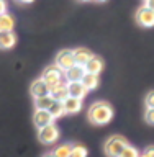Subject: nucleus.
I'll return each mask as SVG.
<instances>
[{
	"label": "nucleus",
	"instance_id": "obj_1",
	"mask_svg": "<svg viewBox=\"0 0 154 157\" xmlns=\"http://www.w3.org/2000/svg\"><path fill=\"white\" fill-rule=\"evenodd\" d=\"M112 118H113V110L108 103H103V101L95 103V105H92L90 110H89V120H90V123H93V124H97V126L107 124Z\"/></svg>",
	"mask_w": 154,
	"mask_h": 157
},
{
	"label": "nucleus",
	"instance_id": "obj_2",
	"mask_svg": "<svg viewBox=\"0 0 154 157\" xmlns=\"http://www.w3.org/2000/svg\"><path fill=\"white\" fill-rule=\"evenodd\" d=\"M126 146H128V141L123 136H112L105 142V154L108 157H120L123 151L126 149Z\"/></svg>",
	"mask_w": 154,
	"mask_h": 157
},
{
	"label": "nucleus",
	"instance_id": "obj_3",
	"mask_svg": "<svg viewBox=\"0 0 154 157\" xmlns=\"http://www.w3.org/2000/svg\"><path fill=\"white\" fill-rule=\"evenodd\" d=\"M41 78L48 83L49 87H53V85H56V83H59V82H64V71L59 69L56 64H53V66L44 69Z\"/></svg>",
	"mask_w": 154,
	"mask_h": 157
},
{
	"label": "nucleus",
	"instance_id": "obj_4",
	"mask_svg": "<svg viewBox=\"0 0 154 157\" xmlns=\"http://www.w3.org/2000/svg\"><path fill=\"white\" fill-rule=\"evenodd\" d=\"M38 137H39V141L43 142V144H54L57 139H59V129H57V126L54 124H49V126H44L39 129L38 132Z\"/></svg>",
	"mask_w": 154,
	"mask_h": 157
},
{
	"label": "nucleus",
	"instance_id": "obj_5",
	"mask_svg": "<svg viewBox=\"0 0 154 157\" xmlns=\"http://www.w3.org/2000/svg\"><path fill=\"white\" fill-rule=\"evenodd\" d=\"M56 66L59 69H62L64 72L69 71V69H72L74 66H76L74 51H71V49H64V51L57 52V56H56Z\"/></svg>",
	"mask_w": 154,
	"mask_h": 157
},
{
	"label": "nucleus",
	"instance_id": "obj_6",
	"mask_svg": "<svg viewBox=\"0 0 154 157\" xmlns=\"http://www.w3.org/2000/svg\"><path fill=\"white\" fill-rule=\"evenodd\" d=\"M136 21H138V25H141L144 28L154 26V12L148 7H141L136 12Z\"/></svg>",
	"mask_w": 154,
	"mask_h": 157
},
{
	"label": "nucleus",
	"instance_id": "obj_7",
	"mask_svg": "<svg viewBox=\"0 0 154 157\" xmlns=\"http://www.w3.org/2000/svg\"><path fill=\"white\" fill-rule=\"evenodd\" d=\"M53 121H54V118L51 116V113H49L48 110H36L34 115H33V123H34V126H36L38 129L53 124Z\"/></svg>",
	"mask_w": 154,
	"mask_h": 157
},
{
	"label": "nucleus",
	"instance_id": "obj_8",
	"mask_svg": "<svg viewBox=\"0 0 154 157\" xmlns=\"http://www.w3.org/2000/svg\"><path fill=\"white\" fill-rule=\"evenodd\" d=\"M49 95L54 98V101H64L66 98L69 97L67 93V82H59L56 85L49 87Z\"/></svg>",
	"mask_w": 154,
	"mask_h": 157
},
{
	"label": "nucleus",
	"instance_id": "obj_9",
	"mask_svg": "<svg viewBox=\"0 0 154 157\" xmlns=\"http://www.w3.org/2000/svg\"><path fill=\"white\" fill-rule=\"evenodd\" d=\"M84 75H85V67L76 64L72 69L64 72V80L66 82H82Z\"/></svg>",
	"mask_w": 154,
	"mask_h": 157
},
{
	"label": "nucleus",
	"instance_id": "obj_10",
	"mask_svg": "<svg viewBox=\"0 0 154 157\" xmlns=\"http://www.w3.org/2000/svg\"><path fill=\"white\" fill-rule=\"evenodd\" d=\"M67 93H69V97L82 100L87 95V88L84 87L82 82H67Z\"/></svg>",
	"mask_w": 154,
	"mask_h": 157
},
{
	"label": "nucleus",
	"instance_id": "obj_11",
	"mask_svg": "<svg viewBox=\"0 0 154 157\" xmlns=\"http://www.w3.org/2000/svg\"><path fill=\"white\" fill-rule=\"evenodd\" d=\"M30 92H31V95H33L34 98L46 97V95H49V85L43 80V78H38V80H34V82L31 83Z\"/></svg>",
	"mask_w": 154,
	"mask_h": 157
},
{
	"label": "nucleus",
	"instance_id": "obj_12",
	"mask_svg": "<svg viewBox=\"0 0 154 157\" xmlns=\"http://www.w3.org/2000/svg\"><path fill=\"white\" fill-rule=\"evenodd\" d=\"M92 57H93V54L89 51V49H85V48L74 49V59H76L77 66H84V67H85V64L90 61Z\"/></svg>",
	"mask_w": 154,
	"mask_h": 157
},
{
	"label": "nucleus",
	"instance_id": "obj_13",
	"mask_svg": "<svg viewBox=\"0 0 154 157\" xmlns=\"http://www.w3.org/2000/svg\"><path fill=\"white\" fill-rule=\"evenodd\" d=\"M17 44V36L13 31H0V49H10Z\"/></svg>",
	"mask_w": 154,
	"mask_h": 157
},
{
	"label": "nucleus",
	"instance_id": "obj_14",
	"mask_svg": "<svg viewBox=\"0 0 154 157\" xmlns=\"http://www.w3.org/2000/svg\"><path fill=\"white\" fill-rule=\"evenodd\" d=\"M103 69V61L98 56H93L90 61L85 64V72L87 74H93V75H98Z\"/></svg>",
	"mask_w": 154,
	"mask_h": 157
},
{
	"label": "nucleus",
	"instance_id": "obj_15",
	"mask_svg": "<svg viewBox=\"0 0 154 157\" xmlns=\"http://www.w3.org/2000/svg\"><path fill=\"white\" fill-rule=\"evenodd\" d=\"M62 103L66 113H77L82 108V100H77V98H72V97H67Z\"/></svg>",
	"mask_w": 154,
	"mask_h": 157
},
{
	"label": "nucleus",
	"instance_id": "obj_16",
	"mask_svg": "<svg viewBox=\"0 0 154 157\" xmlns=\"http://www.w3.org/2000/svg\"><path fill=\"white\" fill-rule=\"evenodd\" d=\"M54 103V98L51 95H46V97H39V98H34V108L36 110H48L53 106Z\"/></svg>",
	"mask_w": 154,
	"mask_h": 157
},
{
	"label": "nucleus",
	"instance_id": "obj_17",
	"mask_svg": "<svg viewBox=\"0 0 154 157\" xmlns=\"http://www.w3.org/2000/svg\"><path fill=\"white\" fill-rule=\"evenodd\" d=\"M13 26H15V20L8 13L0 15V31H13Z\"/></svg>",
	"mask_w": 154,
	"mask_h": 157
},
{
	"label": "nucleus",
	"instance_id": "obj_18",
	"mask_svg": "<svg viewBox=\"0 0 154 157\" xmlns=\"http://www.w3.org/2000/svg\"><path fill=\"white\" fill-rule=\"evenodd\" d=\"M82 83H84V87L87 88V92L93 90V88L98 87V75H93V74L85 72V75H84V78H82Z\"/></svg>",
	"mask_w": 154,
	"mask_h": 157
},
{
	"label": "nucleus",
	"instance_id": "obj_19",
	"mask_svg": "<svg viewBox=\"0 0 154 157\" xmlns=\"http://www.w3.org/2000/svg\"><path fill=\"white\" fill-rule=\"evenodd\" d=\"M49 113H51V116L56 120V118H61L66 115V110H64V103L62 101H54L53 106L49 108Z\"/></svg>",
	"mask_w": 154,
	"mask_h": 157
},
{
	"label": "nucleus",
	"instance_id": "obj_20",
	"mask_svg": "<svg viewBox=\"0 0 154 157\" xmlns=\"http://www.w3.org/2000/svg\"><path fill=\"white\" fill-rule=\"evenodd\" d=\"M71 152H72V146L62 144V146H57L56 149L53 151V154L56 157H71Z\"/></svg>",
	"mask_w": 154,
	"mask_h": 157
},
{
	"label": "nucleus",
	"instance_id": "obj_21",
	"mask_svg": "<svg viewBox=\"0 0 154 157\" xmlns=\"http://www.w3.org/2000/svg\"><path fill=\"white\" fill-rule=\"evenodd\" d=\"M71 157H87V147H85V146H82V144L72 146Z\"/></svg>",
	"mask_w": 154,
	"mask_h": 157
},
{
	"label": "nucleus",
	"instance_id": "obj_22",
	"mask_svg": "<svg viewBox=\"0 0 154 157\" xmlns=\"http://www.w3.org/2000/svg\"><path fill=\"white\" fill-rule=\"evenodd\" d=\"M120 157H140V152H138L136 147H133V146L128 144V146H126V149L123 151V154H121Z\"/></svg>",
	"mask_w": 154,
	"mask_h": 157
},
{
	"label": "nucleus",
	"instance_id": "obj_23",
	"mask_svg": "<svg viewBox=\"0 0 154 157\" xmlns=\"http://www.w3.org/2000/svg\"><path fill=\"white\" fill-rule=\"evenodd\" d=\"M144 120L149 123V124H154V108H148V110H146Z\"/></svg>",
	"mask_w": 154,
	"mask_h": 157
},
{
	"label": "nucleus",
	"instance_id": "obj_24",
	"mask_svg": "<svg viewBox=\"0 0 154 157\" xmlns=\"http://www.w3.org/2000/svg\"><path fill=\"white\" fill-rule=\"evenodd\" d=\"M146 106L148 108H154V90L146 95Z\"/></svg>",
	"mask_w": 154,
	"mask_h": 157
},
{
	"label": "nucleus",
	"instance_id": "obj_25",
	"mask_svg": "<svg viewBox=\"0 0 154 157\" xmlns=\"http://www.w3.org/2000/svg\"><path fill=\"white\" fill-rule=\"evenodd\" d=\"M141 157H154V146H149V147H146Z\"/></svg>",
	"mask_w": 154,
	"mask_h": 157
},
{
	"label": "nucleus",
	"instance_id": "obj_26",
	"mask_svg": "<svg viewBox=\"0 0 154 157\" xmlns=\"http://www.w3.org/2000/svg\"><path fill=\"white\" fill-rule=\"evenodd\" d=\"M7 13V3H5V0H0V15Z\"/></svg>",
	"mask_w": 154,
	"mask_h": 157
},
{
	"label": "nucleus",
	"instance_id": "obj_27",
	"mask_svg": "<svg viewBox=\"0 0 154 157\" xmlns=\"http://www.w3.org/2000/svg\"><path fill=\"white\" fill-rule=\"evenodd\" d=\"M144 7H148L149 10H152V12H154V0H146V5H144Z\"/></svg>",
	"mask_w": 154,
	"mask_h": 157
},
{
	"label": "nucleus",
	"instance_id": "obj_28",
	"mask_svg": "<svg viewBox=\"0 0 154 157\" xmlns=\"http://www.w3.org/2000/svg\"><path fill=\"white\" fill-rule=\"evenodd\" d=\"M20 2H22V3H31L33 0H20Z\"/></svg>",
	"mask_w": 154,
	"mask_h": 157
},
{
	"label": "nucleus",
	"instance_id": "obj_29",
	"mask_svg": "<svg viewBox=\"0 0 154 157\" xmlns=\"http://www.w3.org/2000/svg\"><path fill=\"white\" fill-rule=\"evenodd\" d=\"M43 157H56V155H54L53 152H49V154H46V155H43Z\"/></svg>",
	"mask_w": 154,
	"mask_h": 157
},
{
	"label": "nucleus",
	"instance_id": "obj_30",
	"mask_svg": "<svg viewBox=\"0 0 154 157\" xmlns=\"http://www.w3.org/2000/svg\"><path fill=\"white\" fill-rule=\"evenodd\" d=\"M98 2H105V0H98Z\"/></svg>",
	"mask_w": 154,
	"mask_h": 157
},
{
	"label": "nucleus",
	"instance_id": "obj_31",
	"mask_svg": "<svg viewBox=\"0 0 154 157\" xmlns=\"http://www.w3.org/2000/svg\"><path fill=\"white\" fill-rule=\"evenodd\" d=\"M82 2H87V0H82Z\"/></svg>",
	"mask_w": 154,
	"mask_h": 157
},
{
	"label": "nucleus",
	"instance_id": "obj_32",
	"mask_svg": "<svg viewBox=\"0 0 154 157\" xmlns=\"http://www.w3.org/2000/svg\"><path fill=\"white\" fill-rule=\"evenodd\" d=\"M140 157H141V155H140Z\"/></svg>",
	"mask_w": 154,
	"mask_h": 157
}]
</instances>
